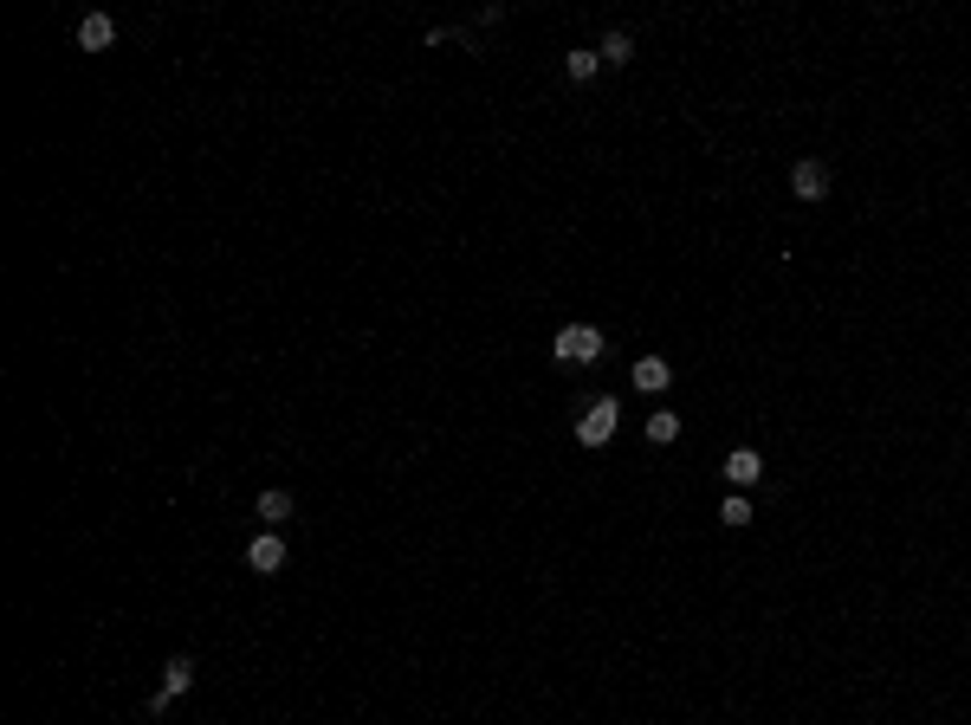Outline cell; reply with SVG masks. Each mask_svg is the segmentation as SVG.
<instances>
[{
  "label": "cell",
  "instance_id": "9c48e42d",
  "mask_svg": "<svg viewBox=\"0 0 971 725\" xmlns=\"http://www.w3.org/2000/svg\"><path fill=\"white\" fill-rule=\"evenodd\" d=\"M667 382H674V363H661V357H641V363H635V389H641V395H661Z\"/></svg>",
  "mask_w": 971,
  "mask_h": 725
},
{
  "label": "cell",
  "instance_id": "7c38bea8",
  "mask_svg": "<svg viewBox=\"0 0 971 725\" xmlns=\"http://www.w3.org/2000/svg\"><path fill=\"white\" fill-rule=\"evenodd\" d=\"M596 52H603V65H628V59H635V33H609Z\"/></svg>",
  "mask_w": 971,
  "mask_h": 725
},
{
  "label": "cell",
  "instance_id": "7a4b0ae2",
  "mask_svg": "<svg viewBox=\"0 0 971 725\" xmlns=\"http://www.w3.org/2000/svg\"><path fill=\"white\" fill-rule=\"evenodd\" d=\"M188 687H195V661H188V654H169V667H162V687L143 700V713H149V719H162Z\"/></svg>",
  "mask_w": 971,
  "mask_h": 725
},
{
  "label": "cell",
  "instance_id": "5b68a950",
  "mask_svg": "<svg viewBox=\"0 0 971 725\" xmlns=\"http://www.w3.org/2000/svg\"><path fill=\"white\" fill-rule=\"evenodd\" d=\"M790 195H797V201H823L829 195V162L823 156H803L797 169H790Z\"/></svg>",
  "mask_w": 971,
  "mask_h": 725
},
{
  "label": "cell",
  "instance_id": "52a82bcc",
  "mask_svg": "<svg viewBox=\"0 0 971 725\" xmlns=\"http://www.w3.org/2000/svg\"><path fill=\"white\" fill-rule=\"evenodd\" d=\"M117 46V20L111 13H85L78 20V52H111Z\"/></svg>",
  "mask_w": 971,
  "mask_h": 725
},
{
  "label": "cell",
  "instance_id": "3957f363",
  "mask_svg": "<svg viewBox=\"0 0 971 725\" xmlns=\"http://www.w3.org/2000/svg\"><path fill=\"white\" fill-rule=\"evenodd\" d=\"M615 428H622V402H615V395H596V402L583 408V421H577V441L583 447H609Z\"/></svg>",
  "mask_w": 971,
  "mask_h": 725
},
{
  "label": "cell",
  "instance_id": "277c9868",
  "mask_svg": "<svg viewBox=\"0 0 971 725\" xmlns=\"http://www.w3.org/2000/svg\"><path fill=\"white\" fill-rule=\"evenodd\" d=\"M246 570H253V577H279L285 570V538L279 531H259V538L246 544Z\"/></svg>",
  "mask_w": 971,
  "mask_h": 725
},
{
  "label": "cell",
  "instance_id": "8fae6325",
  "mask_svg": "<svg viewBox=\"0 0 971 725\" xmlns=\"http://www.w3.org/2000/svg\"><path fill=\"white\" fill-rule=\"evenodd\" d=\"M648 441H654V447L680 441V415H667V408H654V415H648Z\"/></svg>",
  "mask_w": 971,
  "mask_h": 725
},
{
  "label": "cell",
  "instance_id": "4fadbf2b",
  "mask_svg": "<svg viewBox=\"0 0 971 725\" xmlns=\"http://www.w3.org/2000/svg\"><path fill=\"white\" fill-rule=\"evenodd\" d=\"M719 518H726L732 531H745V525H751V499H745V492H732V499L719 505Z\"/></svg>",
  "mask_w": 971,
  "mask_h": 725
},
{
  "label": "cell",
  "instance_id": "6da1fadb",
  "mask_svg": "<svg viewBox=\"0 0 971 725\" xmlns=\"http://www.w3.org/2000/svg\"><path fill=\"white\" fill-rule=\"evenodd\" d=\"M603 350H609V337L596 331V324H564V331L551 337V363H570V369L603 363Z\"/></svg>",
  "mask_w": 971,
  "mask_h": 725
},
{
  "label": "cell",
  "instance_id": "30bf717a",
  "mask_svg": "<svg viewBox=\"0 0 971 725\" xmlns=\"http://www.w3.org/2000/svg\"><path fill=\"white\" fill-rule=\"evenodd\" d=\"M564 72L577 78V85H590V78L603 72V52H596V46H577V52H570V59H564Z\"/></svg>",
  "mask_w": 971,
  "mask_h": 725
},
{
  "label": "cell",
  "instance_id": "ba28073f",
  "mask_svg": "<svg viewBox=\"0 0 971 725\" xmlns=\"http://www.w3.org/2000/svg\"><path fill=\"white\" fill-rule=\"evenodd\" d=\"M253 518H259V525H266V531H279V525H285V518H292V492H285V486H272V492H259V505H253Z\"/></svg>",
  "mask_w": 971,
  "mask_h": 725
},
{
  "label": "cell",
  "instance_id": "8992f818",
  "mask_svg": "<svg viewBox=\"0 0 971 725\" xmlns=\"http://www.w3.org/2000/svg\"><path fill=\"white\" fill-rule=\"evenodd\" d=\"M726 480L738 492H751V486L764 480V454H758V447H732V454H726Z\"/></svg>",
  "mask_w": 971,
  "mask_h": 725
}]
</instances>
